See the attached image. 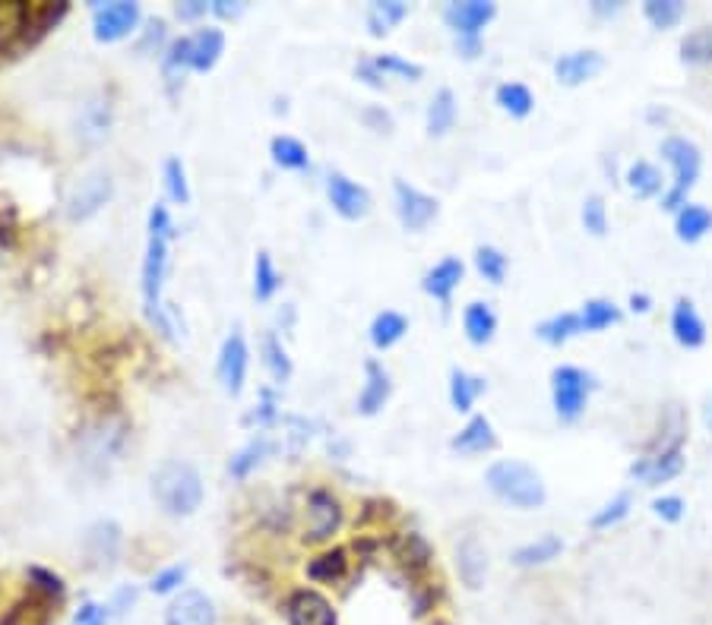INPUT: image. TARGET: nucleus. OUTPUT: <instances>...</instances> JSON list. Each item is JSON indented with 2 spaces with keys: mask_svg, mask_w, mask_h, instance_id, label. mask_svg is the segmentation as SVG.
<instances>
[{
  "mask_svg": "<svg viewBox=\"0 0 712 625\" xmlns=\"http://www.w3.org/2000/svg\"><path fill=\"white\" fill-rule=\"evenodd\" d=\"M171 215L162 203H156L149 212V240H146V256H142V301L152 323L162 325L166 332V316H162V284H166L168 269V240H171Z\"/></svg>",
  "mask_w": 712,
  "mask_h": 625,
  "instance_id": "f257e3e1",
  "label": "nucleus"
},
{
  "mask_svg": "<svg viewBox=\"0 0 712 625\" xmlns=\"http://www.w3.org/2000/svg\"><path fill=\"white\" fill-rule=\"evenodd\" d=\"M485 484L488 489L503 499L507 506H513V509H542L548 499V489L545 481H542V474L532 467V464L517 462V459H500L495 462L488 471H485Z\"/></svg>",
  "mask_w": 712,
  "mask_h": 625,
  "instance_id": "f03ea898",
  "label": "nucleus"
},
{
  "mask_svg": "<svg viewBox=\"0 0 712 625\" xmlns=\"http://www.w3.org/2000/svg\"><path fill=\"white\" fill-rule=\"evenodd\" d=\"M152 496L171 518H188L203 506V481L188 462H166L152 474Z\"/></svg>",
  "mask_w": 712,
  "mask_h": 625,
  "instance_id": "7ed1b4c3",
  "label": "nucleus"
},
{
  "mask_svg": "<svg viewBox=\"0 0 712 625\" xmlns=\"http://www.w3.org/2000/svg\"><path fill=\"white\" fill-rule=\"evenodd\" d=\"M662 159L671 164V190L662 196V208L678 212L681 206H688V193L700 181V168H703V155L700 149L684 137H668L662 142Z\"/></svg>",
  "mask_w": 712,
  "mask_h": 625,
  "instance_id": "20e7f679",
  "label": "nucleus"
},
{
  "mask_svg": "<svg viewBox=\"0 0 712 625\" xmlns=\"http://www.w3.org/2000/svg\"><path fill=\"white\" fill-rule=\"evenodd\" d=\"M595 392L593 373L580 370V367H557L551 373V401H554V414L564 423L580 420V414L589 405V395Z\"/></svg>",
  "mask_w": 712,
  "mask_h": 625,
  "instance_id": "39448f33",
  "label": "nucleus"
},
{
  "mask_svg": "<svg viewBox=\"0 0 712 625\" xmlns=\"http://www.w3.org/2000/svg\"><path fill=\"white\" fill-rule=\"evenodd\" d=\"M115 196V181L105 168H95L89 174H83L73 190L67 193V218L71 222H86L93 218L98 208L105 206Z\"/></svg>",
  "mask_w": 712,
  "mask_h": 625,
  "instance_id": "423d86ee",
  "label": "nucleus"
},
{
  "mask_svg": "<svg viewBox=\"0 0 712 625\" xmlns=\"http://www.w3.org/2000/svg\"><path fill=\"white\" fill-rule=\"evenodd\" d=\"M140 23V7L130 3V0H115V3H98L93 13V25H95V39L111 45V42H120L127 39L134 29Z\"/></svg>",
  "mask_w": 712,
  "mask_h": 625,
  "instance_id": "0eeeda50",
  "label": "nucleus"
},
{
  "mask_svg": "<svg viewBox=\"0 0 712 625\" xmlns=\"http://www.w3.org/2000/svg\"><path fill=\"white\" fill-rule=\"evenodd\" d=\"M684 471V445L681 440L662 445L659 452L646 455L640 462L630 464V477H637L646 486H662L668 481H674Z\"/></svg>",
  "mask_w": 712,
  "mask_h": 625,
  "instance_id": "6e6552de",
  "label": "nucleus"
},
{
  "mask_svg": "<svg viewBox=\"0 0 712 625\" xmlns=\"http://www.w3.org/2000/svg\"><path fill=\"white\" fill-rule=\"evenodd\" d=\"M393 193H396V215L408 231H425L440 212V203L434 196H427L418 186L405 184V181H396Z\"/></svg>",
  "mask_w": 712,
  "mask_h": 625,
  "instance_id": "1a4fd4ad",
  "label": "nucleus"
},
{
  "mask_svg": "<svg viewBox=\"0 0 712 625\" xmlns=\"http://www.w3.org/2000/svg\"><path fill=\"white\" fill-rule=\"evenodd\" d=\"M498 17V7L491 0H456L447 3L444 23L450 25L459 39H478V32Z\"/></svg>",
  "mask_w": 712,
  "mask_h": 625,
  "instance_id": "9d476101",
  "label": "nucleus"
},
{
  "mask_svg": "<svg viewBox=\"0 0 712 625\" xmlns=\"http://www.w3.org/2000/svg\"><path fill=\"white\" fill-rule=\"evenodd\" d=\"M247 360H251V351L241 332H232L225 338V345L219 351V382L229 395H241L244 389V379H247Z\"/></svg>",
  "mask_w": 712,
  "mask_h": 625,
  "instance_id": "9b49d317",
  "label": "nucleus"
},
{
  "mask_svg": "<svg viewBox=\"0 0 712 625\" xmlns=\"http://www.w3.org/2000/svg\"><path fill=\"white\" fill-rule=\"evenodd\" d=\"M327 196H330L332 208H336L342 218H349V222L364 218L368 208H371V193L361 184H355L352 177L339 174V171H332L330 177H327Z\"/></svg>",
  "mask_w": 712,
  "mask_h": 625,
  "instance_id": "f8f14e48",
  "label": "nucleus"
},
{
  "mask_svg": "<svg viewBox=\"0 0 712 625\" xmlns=\"http://www.w3.org/2000/svg\"><path fill=\"white\" fill-rule=\"evenodd\" d=\"M602 67H605V57H602L595 47H583V51H567V54H561L557 64H554V76H557V83H564V86H583V83H589L593 76H598Z\"/></svg>",
  "mask_w": 712,
  "mask_h": 625,
  "instance_id": "ddd939ff",
  "label": "nucleus"
},
{
  "mask_svg": "<svg viewBox=\"0 0 712 625\" xmlns=\"http://www.w3.org/2000/svg\"><path fill=\"white\" fill-rule=\"evenodd\" d=\"M342 525V509L336 496L327 489H314L308 496V537L310 540H327L339 531Z\"/></svg>",
  "mask_w": 712,
  "mask_h": 625,
  "instance_id": "4468645a",
  "label": "nucleus"
},
{
  "mask_svg": "<svg viewBox=\"0 0 712 625\" xmlns=\"http://www.w3.org/2000/svg\"><path fill=\"white\" fill-rule=\"evenodd\" d=\"M166 625H215V606L203 591H181L166 610Z\"/></svg>",
  "mask_w": 712,
  "mask_h": 625,
  "instance_id": "2eb2a0df",
  "label": "nucleus"
},
{
  "mask_svg": "<svg viewBox=\"0 0 712 625\" xmlns=\"http://www.w3.org/2000/svg\"><path fill=\"white\" fill-rule=\"evenodd\" d=\"M288 623L291 625H336V610L317 591H295L288 601Z\"/></svg>",
  "mask_w": 712,
  "mask_h": 625,
  "instance_id": "dca6fc26",
  "label": "nucleus"
},
{
  "mask_svg": "<svg viewBox=\"0 0 712 625\" xmlns=\"http://www.w3.org/2000/svg\"><path fill=\"white\" fill-rule=\"evenodd\" d=\"M456 572L463 584L469 591H478L485 588V579H488V550L478 537H466L459 547H456Z\"/></svg>",
  "mask_w": 712,
  "mask_h": 625,
  "instance_id": "f3484780",
  "label": "nucleus"
},
{
  "mask_svg": "<svg viewBox=\"0 0 712 625\" xmlns=\"http://www.w3.org/2000/svg\"><path fill=\"white\" fill-rule=\"evenodd\" d=\"M393 392V382H390V373L380 367L378 360H368L364 364V389L358 395V414L374 417L390 401Z\"/></svg>",
  "mask_w": 712,
  "mask_h": 625,
  "instance_id": "a211bd4d",
  "label": "nucleus"
},
{
  "mask_svg": "<svg viewBox=\"0 0 712 625\" xmlns=\"http://www.w3.org/2000/svg\"><path fill=\"white\" fill-rule=\"evenodd\" d=\"M671 332H674V342L681 347L706 345V323L697 313V306L684 301V298L674 303V310H671Z\"/></svg>",
  "mask_w": 712,
  "mask_h": 625,
  "instance_id": "6ab92c4d",
  "label": "nucleus"
},
{
  "mask_svg": "<svg viewBox=\"0 0 712 625\" xmlns=\"http://www.w3.org/2000/svg\"><path fill=\"white\" fill-rule=\"evenodd\" d=\"M466 276V266H463V259H456V256H447V259H440L431 272L422 281V288H425V294H431L434 301L440 303H450L453 291L459 288V281Z\"/></svg>",
  "mask_w": 712,
  "mask_h": 625,
  "instance_id": "aec40b11",
  "label": "nucleus"
},
{
  "mask_svg": "<svg viewBox=\"0 0 712 625\" xmlns=\"http://www.w3.org/2000/svg\"><path fill=\"white\" fill-rule=\"evenodd\" d=\"M222 51H225L222 29H200V32H193L188 39L190 69H200V73L213 69L219 64V57H222Z\"/></svg>",
  "mask_w": 712,
  "mask_h": 625,
  "instance_id": "412c9836",
  "label": "nucleus"
},
{
  "mask_svg": "<svg viewBox=\"0 0 712 625\" xmlns=\"http://www.w3.org/2000/svg\"><path fill=\"white\" fill-rule=\"evenodd\" d=\"M456 452H466V455H478V452H491L498 445V437H495V427L491 420L485 414H475L450 442Z\"/></svg>",
  "mask_w": 712,
  "mask_h": 625,
  "instance_id": "4be33fe9",
  "label": "nucleus"
},
{
  "mask_svg": "<svg viewBox=\"0 0 712 625\" xmlns=\"http://www.w3.org/2000/svg\"><path fill=\"white\" fill-rule=\"evenodd\" d=\"M120 550V528L115 521H98L86 531V553L95 565H111Z\"/></svg>",
  "mask_w": 712,
  "mask_h": 625,
  "instance_id": "5701e85b",
  "label": "nucleus"
},
{
  "mask_svg": "<svg viewBox=\"0 0 712 625\" xmlns=\"http://www.w3.org/2000/svg\"><path fill=\"white\" fill-rule=\"evenodd\" d=\"M674 231H678V240H684V244L703 240L712 231V212L700 203L681 206L674 212Z\"/></svg>",
  "mask_w": 712,
  "mask_h": 625,
  "instance_id": "b1692460",
  "label": "nucleus"
},
{
  "mask_svg": "<svg viewBox=\"0 0 712 625\" xmlns=\"http://www.w3.org/2000/svg\"><path fill=\"white\" fill-rule=\"evenodd\" d=\"M564 553V540L557 537V534H542L539 540H532V543H522L520 550H513V565H520V569H532V565H545L551 559H557V556Z\"/></svg>",
  "mask_w": 712,
  "mask_h": 625,
  "instance_id": "393cba45",
  "label": "nucleus"
},
{
  "mask_svg": "<svg viewBox=\"0 0 712 625\" xmlns=\"http://www.w3.org/2000/svg\"><path fill=\"white\" fill-rule=\"evenodd\" d=\"M583 332H586V325H583L580 313H557V316H548L545 323L535 325V335L551 347L567 345L570 338H576Z\"/></svg>",
  "mask_w": 712,
  "mask_h": 625,
  "instance_id": "a878e982",
  "label": "nucleus"
},
{
  "mask_svg": "<svg viewBox=\"0 0 712 625\" xmlns=\"http://www.w3.org/2000/svg\"><path fill=\"white\" fill-rule=\"evenodd\" d=\"M463 328H466V338L472 345H488L495 338V332H498V316H495V310L488 303L475 301L463 313Z\"/></svg>",
  "mask_w": 712,
  "mask_h": 625,
  "instance_id": "bb28decb",
  "label": "nucleus"
},
{
  "mask_svg": "<svg viewBox=\"0 0 712 625\" xmlns=\"http://www.w3.org/2000/svg\"><path fill=\"white\" fill-rule=\"evenodd\" d=\"M405 17H408V3H403V0H380V3H371V10H368V29H371L374 39H383V35H390L396 25L403 23Z\"/></svg>",
  "mask_w": 712,
  "mask_h": 625,
  "instance_id": "cd10ccee",
  "label": "nucleus"
},
{
  "mask_svg": "<svg viewBox=\"0 0 712 625\" xmlns=\"http://www.w3.org/2000/svg\"><path fill=\"white\" fill-rule=\"evenodd\" d=\"M453 123H456V95L450 89H440L427 105V133L431 137H447Z\"/></svg>",
  "mask_w": 712,
  "mask_h": 625,
  "instance_id": "c85d7f7f",
  "label": "nucleus"
},
{
  "mask_svg": "<svg viewBox=\"0 0 712 625\" xmlns=\"http://www.w3.org/2000/svg\"><path fill=\"white\" fill-rule=\"evenodd\" d=\"M405 332H408V320H405L403 313L383 310V313L374 316V323H371V345L378 347V351H386V347L396 345Z\"/></svg>",
  "mask_w": 712,
  "mask_h": 625,
  "instance_id": "c756f323",
  "label": "nucleus"
},
{
  "mask_svg": "<svg viewBox=\"0 0 712 625\" xmlns=\"http://www.w3.org/2000/svg\"><path fill=\"white\" fill-rule=\"evenodd\" d=\"M624 181H627L630 193H634L637 200H652V196H659V193H662V171L649 162L630 164V168H627V174H624Z\"/></svg>",
  "mask_w": 712,
  "mask_h": 625,
  "instance_id": "7c9ffc66",
  "label": "nucleus"
},
{
  "mask_svg": "<svg viewBox=\"0 0 712 625\" xmlns=\"http://www.w3.org/2000/svg\"><path fill=\"white\" fill-rule=\"evenodd\" d=\"M488 382L481 376H469L466 370L450 373V401L456 411H472V405L478 401V395H485Z\"/></svg>",
  "mask_w": 712,
  "mask_h": 625,
  "instance_id": "2f4dec72",
  "label": "nucleus"
},
{
  "mask_svg": "<svg viewBox=\"0 0 712 625\" xmlns=\"http://www.w3.org/2000/svg\"><path fill=\"white\" fill-rule=\"evenodd\" d=\"M269 155L273 162L285 168V171H308L310 168V155L305 149V142L295 137H276L269 142Z\"/></svg>",
  "mask_w": 712,
  "mask_h": 625,
  "instance_id": "473e14b6",
  "label": "nucleus"
},
{
  "mask_svg": "<svg viewBox=\"0 0 712 625\" xmlns=\"http://www.w3.org/2000/svg\"><path fill=\"white\" fill-rule=\"evenodd\" d=\"M681 61L690 67H712V25L693 29L681 39Z\"/></svg>",
  "mask_w": 712,
  "mask_h": 625,
  "instance_id": "72a5a7b5",
  "label": "nucleus"
},
{
  "mask_svg": "<svg viewBox=\"0 0 712 625\" xmlns=\"http://www.w3.org/2000/svg\"><path fill=\"white\" fill-rule=\"evenodd\" d=\"M108 127H111V108L108 101H89L79 115V137L86 142H98V139L108 137Z\"/></svg>",
  "mask_w": 712,
  "mask_h": 625,
  "instance_id": "f704fd0d",
  "label": "nucleus"
},
{
  "mask_svg": "<svg viewBox=\"0 0 712 625\" xmlns=\"http://www.w3.org/2000/svg\"><path fill=\"white\" fill-rule=\"evenodd\" d=\"M684 13H688V3H684V0H646V3H642V17L656 25V29H671V25H678L684 20Z\"/></svg>",
  "mask_w": 712,
  "mask_h": 625,
  "instance_id": "c9c22d12",
  "label": "nucleus"
},
{
  "mask_svg": "<svg viewBox=\"0 0 712 625\" xmlns=\"http://www.w3.org/2000/svg\"><path fill=\"white\" fill-rule=\"evenodd\" d=\"M498 105L510 117H529L535 108V95L529 93V86H522V83H503V86H498Z\"/></svg>",
  "mask_w": 712,
  "mask_h": 625,
  "instance_id": "e433bc0d",
  "label": "nucleus"
},
{
  "mask_svg": "<svg viewBox=\"0 0 712 625\" xmlns=\"http://www.w3.org/2000/svg\"><path fill=\"white\" fill-rule=\"evenodd\" d=\"M269 449H273V442L266 440V437L251 440L244 449H241V452H237L235 459L229 462V474L237 477V481H244V477H247V474H251V471H254V467L269 455Z\"/></svg>",
  "mask_w": 712,
  "mask_h": 625,
  "instance_id": "4c0bfd02",
  "label": "nucleus"
},
{
  "mask_svg": "<svg viewBox=\"0 0 712 625\" xmlns=\"http://www.w3.org/2000/svg\"><path fill=\"white\" fill-rule=\"evenodd\" d=\"M279 284H283V276L276 272V266H273V256L261 250L257 259H254V298L257 301H269L276 291H279Z\"/></svg>",
  "mask_w": 712,
  "mask_h": 625,
  "instance_id": "58836bf2",
  "label": "nucleus"
},
{
  "mask_svg": "<svg viewBox=\"0 0 712 625\" xmlns=\"http://www.w3.org/2000/svg\"><path fill=\"white\" fill-rule=\"evenodd\" d=\"M475 269H478V276L485 278V281L503 284L507 269H510V259L500 254L498 247H478L475 250Z\"/></svg>",
  "mask_w": 712,
  "mask_h": 625,
  "instance_id": "ea45409f",
  "label": "nucleus"
},
{
  "mask_svg": "<svg viewBox=\"0 0 712 625\" xmlns=\"http://www.w3.org/2000/svg\"><path fill=\"white\" fill-rule=\"evenodd\" d=\"M29 25V7L25 3H0V47L23 35Z\"/></svg>",
  "mask_w": 712,
  "mask_h": 625,
  "instance_id": "a19ab883",
  "label": "nucleus"
},
{
  "mask_svg": "<svg viewBox=\"0 0 712 625\" xmlns=\"http://www.w3.org/2000/svg\"><path fill=\"white\" fill-rule=\"evenodd\" d=\"M580 316H583V325H586V332H602V328H608V325H615L617 320H620V310H617V306L612 301L593 298V301L583 303Z\"/></svg>",
  "mask_w": 712,
  "mask_h": 625,
  "instance_id": "79ce46f5",
  "label": "nucleus"
},
{
  "mask_svg": "<svg viewBox=\"0 0 712 625\" xmlns=\"http://www.w3.org/2000/svg\"><path fill=\"white\" fill-rule=\"evenodd\" d=\"M263 360H266V370H269V376H273L276 382H285V379L291 376L288 351H285L283 342H279L273 332H266V338H263Z\"/></svg>",
  "mask_w": 712,
  "mask_h": 625,
  "instance_id": "37998d69",
  "label": "nucleus"
},
{
  "mask_svg": "<svg viewBox=\"0 0 712 625\" xmlns=\"http://www.w3.org/2000/svg\"><path fill=\"white\" fill-rule=\"evenodd\" d=\"M346 565H349V559L342 550H332V553L317 556L314 562L308 565V575L317 581H332V579H342L346 575Z\"/></svg>",
  "mask_w": 712,
  "mask_h": 625,
  "instance_id": "c03bdc74",
  "label": "nucleus"
},
{
  "mask_svg": "<svg viewBox=\"0 0 712 625\" xmlns=\"http://www.w3.org/2000/svg\"><path fill=\"white\" fill-rule=\"evenodd\" d=\"M627 515H630V496L620 493L612 503H605L602 509L595 511L593 518H589V525H593L595 531H605V528H615L617 521H624Z\"/></svg>",
  "mask_w": 712,
  "mask_h": 625,
  "instance_id": "a18cd8bd",
  "label": "nucleus"
},
{
  "mask_svg": "<svg viewBox=\"0 0 712 625\" xmlns=\"http://www.w3.org/2000/svg\"><path fill=\"white\" fill-rule=\"evenodd\" d=\"M166 186H168V196H171L174 203L188 206L190 203L188 171H184V162H181V159H174V155L166 162Z\"/></svg>",
  "mask_w": 712,
  "mask_h": 625,
  "instance_id": "49530a36",
  "label": "nucleus"
},
{
  "mask_svg": "<svg viewBox=\"0 0 712 625\" xmlns=\"http://www.w3.org/2000/svg\"><path fill=\"white\" fill-rule=\"evenodd\" d=\"M583 228L595 237L608 234V208H605V200L602 196H589L583 203Z\"/></svg>",
  "mask_w": 712,
  "mask_h": 625,
  "instance_id": "de8ad7c7",
  "label": "nucleus"
},
{
  "mask_svg": "<svg viewBox=\"0 0 712 625\" xmlns=\"http://www.w3.org/2000/svg\"><path fill=\"white\" fill-rule=\"evenodd\" d=\"M374 67L386 76V73H393V76H403L408 83H415V79H422L425 76V69L418 67V64H412V61H403V57H396V54H380L378 61H374Z\"/></svg>",
  "mask_w": 712,
  "mask_h": 625,
  "instance_id": "09e8293b",
  "label": "nucleus"
},
{
  "mask_svg": "<svg viewBox=\"0 0 712 625\" xmlns=\"http://www.w3.org/2000/svg\"><path fill=\"white\" fill-rule=\"evenodd\" d=\"M188 579V565H171L166 572H159L156 579L149 581V591L152 594H171L174 588H181Z\"/></svg>",
  "mask_w": 712,
  "mask_h": 625,
  "instance_id": "8fccbe9b",
  "label": "nucleus"
},
{
  "mask_svg": "<svg viewBox=\"0 0 712 625\" xmlns=\"http://www.w3.org/2000/svg\"><path fill=\"white\" fill-rule=\"evenodd\" d=\"M684 511H688V506H684L681 496H662V499L652 503V515L668 521V525H678V521L684 518Z\"/></svg>",
  "mask_w": 712,
  "mask_h": 625,
  "instance_id": "3c124183",
  "label": "nucleus"
},
{
  "mask_svg": "<svg viewBox=\"0 0 712 625\" xmlns=\"http://www.w3.org/2000/svg\"><path fill=\"white\" fill-rule=\"evenodd\" d=\"M73 625H108V606L95 601L83 603L73 616Z\"/></svg>",
  "mask_w": 712,
  "mask_h": 625,
  "instance_id": "603ef678",
  "label": "nucleus"
},
{
  "mask_svg": "<svg viewBox=\"0 0 712 625\" xmlns=\"http://www.w3.org/2000/svg\"><path fill=\"white\" fill-rule=\"evenodd\" d=\"M358 76H361L368 86H374V89H383V86H386V76L374 67V61H364V64L358 67Z\"/></svg>",
  "mask_w": 712,
  "mask_h": 625,
  "instance_id": "864d4df0",
  "label": "nucleus"
},
{
  "mask_svg": "<svg viewBox=\"0 0 712 625\" xmlns=\"http://www.w3.org/2000/svg\"><path fill=\"white\" fill-rule=\"evenodd\" d=\"M206 10H213V3H203V0L178 3V17H181V20H196V17H203Z\"/></svg>",
  "mask_w": 712,
  "mask_h": 625,
  "instance_id": "5fc2aeb1",
  "label": "nucleus"
},
{
  "mask_svg": "<svg viewBox=\"0 0 712 625\" xmlns=\"http://www.w3.org/2000/svg\"><path fill=\"white\" fill-rule=\"evenodd\" d=\"M213 13H219L222 20H235V17L244 13V3H237V0H215Z\"/></svg>",
  "mask_w": 712,
  "mask_h": 625,
  "instance_id": "6e6d98bb",
  "label": "nucleus"
},
{
  "mask_svg": "<svg viewBox=\"0 0 712 625\" xmlns=\"http://www.w3.org/2000/svg\"><path fill=\"white\" fill-rule=\"evenodd\" d=\"M620 10H624V3H617V0H595L593 3V13L602 20H612Z\"/></svg>",
  "mask_w": 712,
  "mask_h": 625,
  "instance_id": "4d7b16f0",
  "label": "nucleus"
},
{
  "mask_svg": "<svg viewBox=\"0 0 712 625\" xmlns=\"http://www.w3.org/2000/svg\"><path fill=\"white\" fill-rule=\"evenodd\" d=\"M364 120L374 123L378 130H390V127H393V117L386 115V111H380V108H368V111H364Z\"/></svg>",
  "mask_w": 712,
  "mask_h": 625,
  "instance_id": "13d9d810",
  "label": "nucleus"
},
{
  "mask_svg": "<svg viewBox=\"0 0 712 625\" xmlns=\"http://www.w3.org/2000/svg\"><path fill=\"white\" fill-rule=\"evenodd\" d=\"M456 47L463 51V57H478V51H481V39H459Z\"/></svg>",
  "mask_w": 712,
  "mask_h": 625,
  "instance_id": "bf43d9fd",
  "label": "nucleus"
},
{
  "mask_svg": "<svg viewBox=\"0 0 712 625\" xmlns=\"http://www.w3.org/2000/svg\"><path fill=\"white\" fill-rule=\"evenodd\" d=\"M649 298H646V294H634V298H630V310H634V313H646V310H649Z\"/></svg>",
  "mask_w": 712,
  "mask_h": 625,
  "instance_id": "052dcab7",
  "label": "nucleus"
},
{
  "mask_svg": "<svg viewBox=\"0 0 712 625\" xmlns=\"http://www.w3.org/2000/svg\"><path fill=\"white\" fill-rule=\"evenodd\" d=\"M706 423H710V430H712V405H710V411H706Z\"/></svg>",
  "mask_w": 712,
  "mask_h": 625,
  "instance_id": "680f3d73",
  "label": "nucleus"
}]
</instances>
